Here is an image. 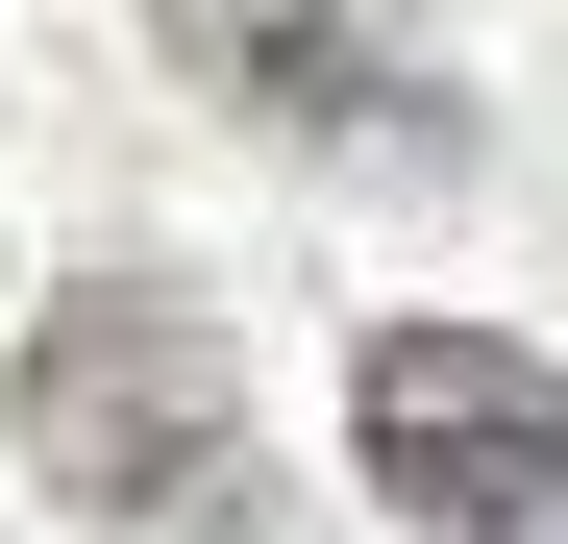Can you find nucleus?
Returning a JSON list of instances; mask_svg holds the SVG:
<instances>
[{
    "label": "nucleus",
    "mask_w": 568,
    "mask_h": 544,
    "mask_svg": "<svg viewBox=\"0 0 568 544\" xmlns=\"http://www.w3.org/2000/svg\"><path fill=\"white\" fill-rule=\"evenodd\" d=\"M346 445H371V495L420 544H568V372L495 346V322H371Z\"/></svg>",
    "instance_id": "2"
},
{
    "label": "nucleus",
    "mask_w": 568,
    "mask_h": 544,
    "mask_svg": "<svg viewBox=\"0 0 568 544\" xmlns=\"http://www.w3.org/2000/svg\"><path fill=\"white\" fill-rule=\"evenodd\" d=\"M0 421H26V471L100 544H247V495H272L247 346L199 298H149V272H74V298L26 322V372H0Z\"/></svg>",
    "instance_id": "1"
},
{
    "label": "nucleus",
    "mask_w": 568,
    "mask_h": 544,
    "mask_svg": "<svg viewBox=\"0 0 568 544\" xmlns=\"http://www.w3.org/2000/svg\"><path fill=\"white\" fill-rule=\"evenodd\" d=\"M173 74H223V100L272 149H322V173H469V100L396 50V26H346V0H149Z\"/></svg>",
    "instance_id": "3"
}]
</instances>
